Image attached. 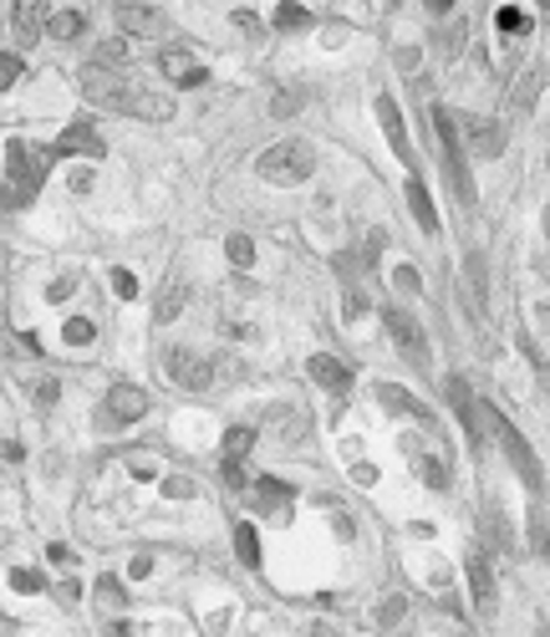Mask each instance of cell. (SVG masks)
<instances>
[{
  "instance_id": "cell-1",
  "label": "cell",
  "mask_w": 550,
  "mask_h": 637,
  "mask_svg": "<svg viewBox=\"0 0 550 637\" xmlns=\"http://www.w3.org/2000/svg\"><path fill=\"white\" fill-rule=\"evenodd\" d=\"M82 87H87L92 102H102V108H112V112H132V118H148V122H168V118H174V102H164L158 92H144V87L112 77V67H87Z\"/></svg>"
},
{
  "instance_id": "cell-2",
  "label": "cell",
  "mask_w": 550,
  "mask_h": 637,
  "mask_svg": "<svg viewBox=\"0 0 550 637\" xmlns=\"http://www.w3.org/2000/svg\"><path fill=\"white\" fill-rule=\"evenodd\" d=\"M51 164H57V154H51V148H47V154H31V144L11 138V144H6V184H16V189L6 194V205H16V209L31 205Z\"/></svg>"
},
{
  "instance_id": "cell-3",
  "label": "cell",
  "mask_w": 550,
  "mask_h": 637,
  "mask_svg": "<svg viewBox=\"0 0 550 637\" xmlns=\"http://www.w3.org/2000/svg\"><path fill=\"white\" fill-rule=\"evenodd\" d=\"M255 174L265 184H306L316 174V148L306 138H281L255 158Z\"/></svg>"
},
{
  "instance_id": "cell-4",
  "label": "cell",
  "mask_w": 550,
  "mask_h": 637,
  "mask_svg": "<svg viewBox=\"0 0 550 637\" xmlns=\"http://www.w3.org/2000/svg\"><path fill=\"white\" fill-rule=\"evenodd\" d=\"M433 128H439V144H443V169H449V189H454L459 205H474V179H469V164H464V133H459L454 112L433 108Z\"/></svg>"
},
{
  "instance_id": "cell-5",
  "label": "cell",
  "mask_w": 550,
  "mask_h": 637,
  "mask_svg": "<svg viewBox=\"0 0 550 637\" xmlns=\"http://www.w3.org/2000/svg\"><path fill=\"white\" fill-rule=\"evenodd\" d=\"M484 429L494 433V439H500L504 444V454H510V464H514V474H520V480H526V490H540V459L530 454V444L526 439H520V429H514L510 419H504L500 409H484Z\"/></svg>"
},
{
  "instance_id": "cell-6",
  "label": "cell",
  "mask_w": 550,
  "mask_h": 637,
  "mask_svg": "<svg viewBox=\"0 0 550 637\" xmlns=\"http://www.w3.org/2000/svg\"><path fill=\"white\" fill-rule=\"evenodd\" d=\"M383 326H387V337H393V347L413 367H429V332L419 326V316L403 312V306H383Z\"/></svg>"
},
{
  "instance_id": "cell-7",
  "label": "cell",
  "mask_w": 550,
  "mask_h": 637,
  "mask_svg": "<svg viewBox=\"0 0 550 637\" xmlns=\"http://www.w3.org/2000/svg\"><path fill=\"white\" fill-rule=\"evenodd\" d=\"M164 373L179 388H189V393H204V388L215 383V362L199 357V352H189V347H168L164 352Z\"/></svg>"
},
{
  "instance_id": "cell-8",
  "label": "cell",
  "mask_w": 550,
  "mask_h": 637,
  "mask_svg": "<svg viewBox=\"0 0 550 637\" xmlns=\"http://www.w3.org/2000/svg\"><path fill=\"white\" fill-rule=\"evenodd\" d=\"M144 413H148V393L132 383L108 388V398H102V423H108V429H128V423H138Z\"/></svg>"
},
{
  "instance_id": "cell-9",
  "label": "cell",
  "mask_w": 550,
  "mask_h": 637,
  "mask_svg": "<svg viewBox=\"0 0 550 637\" xmlns=\"http://www.w3.org/2000/svg\"><path fill=\"white\" fill-rule=\"evenodd\" d=\"M443 393H449V403H454L459 429H464L469 449L479 454V449H484V429H479V423H484V403H474V393H469L464 378H449V383H443Z\"/></svg>"
},
{
  "instance_id": "cell-10",
  "label": "cell",
  "mask_w": 550,
  "mask_h": 637,
  "mask_svg": "<svg viewBox=\"0 0 550 637\" xmlns=\"http://www.w3.org/2000/svg\"><path fill=\"white\" fill-rule=\"evenodd\" d=\"M459 133H464V148L474 158H500L504 154V128L494 118H479V112H459Z\"/></svg>"
},
{
  "instance_id": "cell-11",
  "label": "cell",
  "mask_w": 550,
  "mask_h": 637,
  "mask_svg": "<svg viewBox=\"0 0 550 637\" xmlns=\"http://www.w3.org/2000/svg\"><path fill=\"white\" fill-rule=\"evenodd\" d=\"M372 112H377V122H383V133H387V148H393L407 169H413V144H407V128H403V112H397V102L387 92H377Z\"/></svg>"
},
{
  "instance_id": "cell-12",
  "label": "cell",
  "mask_w": 550,
  "mask_h": 637,
  "mask_svg": "<svg viewBox=\"0 0 550 637\" xmlns=\"http://www.w3.org/2000/svg\"><path fill=\"white\" fill-rule=\"evenodd\" d=\"M51 154H57V158H67V154H92V158H102V154H108V144H102V133L92 128V118H77L72 128H67L57 144H51Z\"/></svg>"
},
{
  "instance_id": "cell-13",
  "label": "cell",
  "mask_w": 550,
  "mask_h": 637,
  "mask_svg": "<svg viewBox=\"0 0 550 637\" xmlns=\"http://www.w3.org/2000/svg\"><path fill=\"white\" fill-rule=\"evenodd\" d=\"M118 26L128 31V37H164V16L154 11V6H132V0H118Z\"/></svg>"
},
{
  "instance_id": "cell-14",
  "label": "cell",
  "mask_w": 550,
  "mask_h": 637,
  "mask_svg": "<svg viewBox=\"0 0 550 637\" xmlns=\"http://www.w3.org/2000/svg\"><path fill=\"white\" fill-rule=\"evenodd\" d=\"M377 398H383V409L407 413V419L419 423V429H429V433L439 429V419H433V413L423 409V403H419V398H413V393H403V388H397V383H377Z\"/></svg>"
},
{
  "instance_id": "cell-15",
  "label": "cell",
  "mask_w": 550,
  "mask_h": 637,
  "mask_svg": "<svg viewBox=\"0 0 550 637\" xmlns=\"http://www.w3.org/2000/svg\"><path fill=\"white\" fill-rule=\"evenodd\" d=\"M306 373H312L316 383H322L326 393H336V398L352 393V367H347V362H336V357H326V352H316V357L306 362Z\"/></svg>"
},
{
  "instance_id": "cell-16",
  "label": "cell",
  "mask_w": 550,
  "mask_h": 637,
  "mask_svg": "<svg viewBox=\"0 0 550 637\" xmlns=\"http://www.w3.org/2000/svg\"><path fill=\"white\" fill-rule=\"evenodd\" d=\"M546 82H550V67H546V61H530L526 72H520V82L510 87L514 112H530V108H536V97L546 92Z\"/></svg>"
},
{
  "instance_id": "cell-17",
  "label": "cell",
  "mask_w": 550,
  "mask_h": 637,
  "mask_svg": "<svg viewBox=\"0 0 550 637\" xmlns=\"http://www.w3.org/2000/svg\"><path fill=\"white\" fill-rule=\"evenodd\" d=\"M291 500H296V490L281 484L275 474H261V480H255V510H265V516H286Z\"/></svg>"
},
{
  "instance_id": "cell-18",
  "label": "cell",
  "mask_w": 550,
  "mask_h": 637,
  "mask_svg": "<svg viewBox=\"0 0 550 637\" xmlns=\"http://www.w3.org/2000/svg\"><path fill=\"white\" fill-rule=\"evenodd\" d=\"M158 67H164V72L174 77L179 87H204V82H209V72H204V67H194V57L184 47L164 51V57H158Z\"/></svg>"
},
{
  "instance_id": "cell-19",
  "label": "cell",
  "mask_w": 550,
  "mask_h": 637,
  "mask_svg": "<svg viewBox=\"0 0 550 637\" xmlns=\"http://www.w3.org/2000/svg\"><path fill=\"white\" fill-rule=\"evenodd\" d=\"M469 591H474V607L479 612H490L494 607V577H490V561H484V556L479 551H469Z\"/></svg>"
},
{
  "instance_id": "cell-20",
  "label": "cell",
  "mask_w": 550,
  "mask_h": 637,
  "mask_svg": "<svg viewBox=\"0 0 550 637\" xmlns=\"http://www.w3.org/2000/svg\"><path fill=\"white\" fill-rule=\"evenodd\" d=\"M407 209H413V215H419V229H439V209H433V199H429V184H423V174L413 169L407 174Z\"/></svg>"
},
{
  "instance_id": "cell-21",
  "label": "cell",
  "mask_w": 550,
  "mask_h": 637,
  "mask_svg": "<svg viewBox=\"0 0 550 637\" xmlns=\"http://www.w3.org/2000/svg\"><path fill=\"white\" fill-rule=\"evenodd\" d=\"M184 301H189V286H184V281H168V286L158 291V301H154V322L168 326L174 316L184 312Z\"/></svg>"
},
{
  "instance_id": "cell-22",
  "label": "cell",
  "mask_w": 550,
  "mask_h": 637,
  "mask_svg": "<svg viewBox=\"0 0 550 637\" xmlns=\"http://www.w3.org/2000/svg\"><path fill=\"white\" fill-rule=\"evenodd\" d=\"M11 21H16V37H21L26 47H31V41L41 37V0H16Z\"/></svg>"
},
{
  "instance_id": "cell-23",
  "label": "cell",
  "mask_w": 550,
  "mask_h": 637,
  "mask_svg": "<svg viewBox=\"0 0 550 637\" xmlns=\"http://www.w3.org/2000/svg\"><path fill=\"white\" fill-rule=\"evenodd\" d=\"M464 41H469L464 16H459V21H439V47L449 51V57H459V51H464Z\"/></svg>"
},
{
  "instance_id": "cell-24",
  "label": "cell",
  "mask_w": 550,
  "mask_h": 637,
  "mask_svg": "<svg viewBox=\"0 0 550 637\" xmlns=\"http://www.w3.org/2000/svg\"><path fill=\"white\" fill-rule=\"evenodd\" d=\"M235 556L245 566H261V536H255V526H235Z\"/></svg>"
},
{
  "instance_id": "cell-25",
  "label": "cell",
  "mask_w": 550,
  "mask_h": 637,
  "mask_svg": "<svg viewBox=\"0 0 550 637\" xmlns=\"http://www.w3.org/2000/svg\"><path fill=\"white\" fill-rule=\"evenodd\" d=\"M225 255H229V265H235V271H251V265H255V241H251V235H229Z\"/></svg>"
},
{
  "instance_id": "cell-26",
  "label": "cell",
  "mask_w": 550,
  "mask_h": 637,
  "mask_svg": "<svg viewBox=\"0 0 550 637\" xmlns=\"http://www.w3.org/2000/svg\"><path fill=\"white\" fill-rule=\"evenodd\" d=\"M251 449H255V429H229L225 433V464H239Z\"/></svg>"
},
{
  "instance_id": "cell-27",
  "label": "cell",
  "mask_w": 550,
  "mask_h": 637,
  "mask_svg": "<svg viewBox=\"0 0 550 637\" xmlns=\"http://www.w3.org/2000/svg\"><path fill=\"white\" fill-rule=\"evenodd\" d=\"M51 37H57V41H77V37H82V11L67 6V11L51 16Z\"/></svg>"
},
{
  "instance_id": "cell-28",
  "label": "cell",
  "mask_w": 550,
  "mask_h": 637,
  "mask_svg": "<svg viewBox=\"0 0 550 637\" xmlns=\"http://www.w3.org/2000/svg\"><path fill=\"white\" fill-rule=\"evenodd\" d=\"M21 72H26L21 51H0V92H11V87L21 82Z\"/></svg>"
},
{
  "instance_id": "cell-29",
  "label": "cell",
  "mask_w": 550,
  "mask_h": 637,
  "mask_svg": "<svg viewBox=\"0 0 550 637\" xmlns=\"http://www.w3.org/2000/svg\"><path fill=\"white\" fill-rule=\"evenodd\" d=\"M494 26H500L504 37H526V31H530V21H526V11H520V6H500Z\"/></svg>"
},
{
  "instance_id": "cell-30",
  "label": "cell",
  "mask_w": 550,
  "mask_h": 637,
  "mask_svg": "<svg viewBox=\"0 0 550 637\" xmlns=\"http://www.w3.org/2000/svg\"><path fill=\"white\" fill-rule=\"evenodd\" d=\"M306 21H312V16H306V6H296V0H286V6L275 11V31H301Z\"/></svg>"
},
{
  "instance_id": "cell-31",
  "label": "cell",
  "mask_w": 550,
  "mask_h": 637,
  "mask_svg": "<svg viewBox=\"0 0 550 637\" xmlns=\"http://www.w3.org/2000/svg\"><path fill=\"white\" fill-rule=\"evenodd\" d=\"M97 337V326L87 322V316H72V322L61 326V342H72V347H82V342H92Z\"/></svg>"
},
{
  "instance_id": "cell-32",
  "label": "cell",
  "mask_w": 550,
  "mask_h": 637,
  "mask_svg": "<svg viewBox=\"0 0 550 637\" xmlns=\"http://www.w3.org/2000/svg\"><path fill=\"white\" fill-rule=\"evenodd\" d=\"M92 57H97V67H122L128 61V41H102Z\"/></svg>"
},
{
  "instance_id": "cell-33",
  "label": "cell",
  "mask_w": 550,
  "mask_h": 637,
  "mask_svg": "<svg viewBox=\"0 0 550 637\" xmlns=\"http://www.w3.org/2000/svg\"><path fill=\"white\" fill-rule=\"evenodd\" d=\"M31 398H37V409H57L61 383H57V378H41V383H31Z\"/></svg>"
},
{
  "instance_id": "cell-34",
  "label": "cell",
  "mask_w": 550,
  "mask_h": 637,
  "mask_svg": "<svg viewBox=\"0 0 550 637\" xmlns=\"http://www.w3.org/2000/svg\"><path fill=\"white\" fill-rule=\"evenodd\" d=\"M403 612H407V597H387L383 607H377V627H393V623H403Z\"/></svg>"
},
{
  "instance_id": "cell-35",
  "label": "cell",
  "mask_w": 550,
  "mask_h": 637,
  "mask_svg": "<svg viewBox=\"0 0 550 637\" xmlns=\"http://www.w3.org/2000/svg\"><path fill=\"white\" fill-rule=\"evenodd\" d=\"M419 469H423V480L433 484V490H449V474H443V459H419Z\"/></svg>"
},
{
  "instance_id": "cell-36",
  "label": "cell",
  "mask_w": 550,
  "mask_h": 637,
  "mask_svg": "<svg viewBox=\"0 0 550 637\" xmlns=\"http://www.w3.org/2000/svg\"><path fill=\"white\" fill-rule=\"evenodd\" d=\"M97 597L108 601V607H122V601H128V591L118 587V577H102V581H97Z\"/></svg>"
},
{
  "instance_id": "cell-37",
  "label": "cell",
  "mask_w": 550,
  "mask_h": 637,
  "mask_svg": "<svg viewBox=\"0 0 550 637\" xmlns=\"http://www.w3.org/2000/svg\"><path fill=\"white\" fill-rule=\"evenodd\" d=\"M164 494H168V500H194V480H184V474H168Z\"/></svg>"
},
{
  "instance_id": "cell-38",
  "label": "cell",
  "mask_w": 550,
  "mask_h": 637,
  "mask_svg": "<svg viewBox=\"0 0 550 637\" xmlns=\"http://www.w3.org/2000/svg\"><path fill=\"white\" fill-rule=\"evenodd\" d=\"M11 587L31 597V591H41V577H37V571H26V566H16V571H11Z\"/></svg>"
},
{
  "instance_id": "cell-39",
  "label": "cell",
  "mask_w": 550,
  "mask_h": 637,
  "mask_svg": "<svg viewBox=\"0 0 550 637\" xmlns=\"http://www.w3.org/2000/svg\"><path fill=\"white\" fill-rule=\"evenodd\" d=\"M112 291H118L122 301H132L138 296V276H132V271H112Z\"/></svg>"
},
{
  "instance_id": "cell-40",
  "label": "cell",
  "mask_w": 550,
  "mask_h": 637,
  "mask_svg": "<svg viewBox=\"0 0 550 637\" xmlns=\"http://www.w3.org/2000/svg\"><path fill=\"white\" fill-rule=\"evenodd\" d=\"M296 108H301V97H296V92H275V102H271L275 118H291Z\"/></svg>"
},
{
  "instance_id": "cell-41",
  "label": "cell",
  "mask_w": 550,
  "mask_h": 637,
  "mask_svg": "<svg viewBox=\"0 0 550 637\" xmlns=\"http://www.w3.org/2000/svg\"><path fill=\"white\" fill-rule=\"evenodd\" d=\"M469 286H474V296L484 301V261H479V255H469Z\"/></svg>"
},
{
  "instance_id": "cell-42",
  "label": "cell",
  "mask_w": 550,
  "mask_h": 637,
  "mask_svg": "<svg viewBox=\"0 0 550 637\" xmlns=\"http://www.w3.org/2000/svg\"><path fill=\"white\" fill-rule=\"evenodd\" d=\"M332 265H336V271H342V276H347V281H352V276H357V271H362V255L342 251V255H336V261H332Z\"/></svg>"
},
{
  "instance_id": "cell-43",
  "label": "cell",
  "mask_w": 550,
  "mask_h": 637,
  "mask_svg": "<svg viewBox=\"0 0 550 637\" xmlns=\"http://www.w3.org/2000/svg\"><path fill=\"white\" fill-rule=\"evenodd\" d=\"M362 312H367V296H362V291H347V306H342V316H347V322H357Z\"/></svg>"
},
{
  "instance_id": "cell-44",
  "label": "cell",
  "mask_w": 550,
  "mask_h": 637,
  "mask_svg": "<svg viewBox=\"0 0 550 637\" xmlns=\"http://www.w3.org/2000/svg\"><path fill=\"white\" fill-rule=\"evenodd\" d=\"M72 291H77V276H61L57 286H51V306H61V301L72 296Z\"/></svg>"
},
{
  "instance_id": "cell-45",
  "label": "cell",
  "mask_w": 550,
  "mask_h": 637,
  "mask_svg": "<svg viewBox=\"0 0 550 637\" xmlns=\"http://www.w3.org/2000/svg\"><path fill=\"white\" fill-rule=\"evenodd\" d=\"M92 184H97V179H92V169H77V174H72V194H87Z\"/></svg>"
},
{
  "instance_id": "cell-46",
  "label": "cell",
  "mask_w": 550,
  "mask_h": 637,
  "mask_svg": "<svg viewBox=\"0 0 550 637\" xmlns=\"http://www.w3.org/2000/svg\"><path fill=\"white\" fill-rule=\"evenodd\" d=\"M57 591H61V601H67V607H77V581H61Z\"/></svg>"
},
{
  "instance_id": "cell-47",
  "label": "cell",
  "mask_w": 550,
  "mask_h": 637,
  "mask_svg": "<svg viewBox=\"0 0 550 637\" xmlns=\"http://www.w3.org/2000/svg\"><path fill=\"white\" fill-rule=\"evenodd\" d=\"M352 474H357V484H372V474H377V469H372V464H352Z\"/></svg>"
},
{
  "instance_id": "cell-48",
  "label": "cell",
  "mask_w": 550,
  "mask_h": 637,
  "mask_svg": "<svg viewBox=\"0 0 550 637\" xmlns=\"http://www.w3.org/2000/svg\"><path fill=\"white\" fill-rule=\"evenodd\" d=\"M423 6H429L433 16H449V6H454V0H423Z\"/></svg>"
},
{
  "instance_id": "cell-49",
  "label": "cell",
  "mask_w": 550,
  "mask_h": 637,
  "mask_svg": "<svg viewBox=\"0 0 550 637\" xmlns=\"http://www.w3.org/2000/svg\"><path fill=\"white\" fill-rule=\"evenodd\" d=\"M540 225H546V235H550V205H546V219H540Z\"/></svg>"
},
{
  "instance_id": "cell-50",
  "label": "cell",
  "mask_w": 550,
  "mask_h": 637,
  "mask_svg": "<svg viewBox=\"0 0 550 637\" xmlns=\"http://www.w3.org/2000/svg\"><path fill=\"white\" fill-rule=\"evenodd\" d=\"M540 11H550V0H540Z\"/></svg>"
}]
</instances>
